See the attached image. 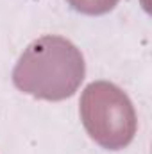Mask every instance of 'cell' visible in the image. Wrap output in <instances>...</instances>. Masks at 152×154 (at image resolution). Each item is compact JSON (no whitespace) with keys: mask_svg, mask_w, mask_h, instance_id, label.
Returning <instances> with one entry per match:
<instances>
[{"mask_svg":"<svg viewBox=\"0 0 152 154\" xmlns=\"http://www.w3.org/2000/svg\"><path fill=\"white\" fill-rule=\"evenodd\" d=\"M86 75V63L81 50L63 36H41L27 45L18 57L14 86L41 100H65L79 90Z\"/></svg>","mask_w":152,"mask_h":154,"instance_id":"cell-1","label":"cell"},{"mask_svg":"<svg viewBox=\"0 0 152 154\" xmlns=\"http://www.w3.org/2000/svg\"><path fill=\"white\" fill-rule=\"evenodd\" d=\"M81 120L86 133L108 151L125 149L136 134L138 118L127 93L109 81L90 82L81 95Z\"/></svg>","mask_w":152,"mask_h":154,"instance_id":"cell-2","label":"cell"},{"mask_svg":"<svg viewBox=\"0 0 152 154\" xmlns=\"http://www.w3.org/2000/svg\"><path fill=\"white\" fill-rule=\"evenodd\" d=\"M72 9L88 16H100L114 9L118 0H66Z\"/></svg>","mask_w":152,"mask_h":154,"instance_id":"cell-3","label":"cell"}]
</instances>
